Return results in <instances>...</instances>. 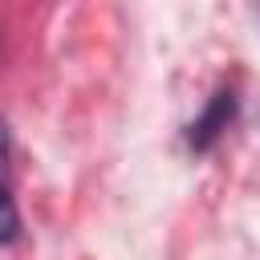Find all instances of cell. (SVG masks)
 Returning <instances> with one entry per match:
<instances>
[{
	"instance_id": "obj_1",
	"label": "cell",
	"mask_w": 260,
	"mask_h": 260,
	"mask_svg": "<svg viewBox=\"0 0 260 260\" xmlns=\"http://www.w3.org/2000/svg\"><path fill=\"white\" fill-rule=\"evenodd\" d=\"M232 114H236V98H232V93H215L211 106L191 122V146H195V150H207V146L228 130Z\"/></svg>"
},
{
	"instance_id": "obj_2",
	"label": "cell",
	"mask_w": 260,
	"mask_h": 260,
	"mask_svg": "<svg viewBox=\"0 0 260 260\" xmlns=\"http://www.w3.org/2000/svg\"><path fill=\"white\" fill-rule=\"evenodd\" d=\"M16 232H20V215H16L12 195H8V191H4V183H0V248H4V244H12V240H16Z\"/></svg>"
},
{
	"instance_id": "obj_3",
	"label": "cell",
	"mask_w": 260,
	"mask_h": 260,
	"mask_svg": "<svg viewBox=\"0 0 260 260\" xmlns=\"http://www.w3.org/2000/svg\"><path fill=\"white\" fill-rule=\"evenodd\" d=\"M4 154H8V126H4V118H0V167H4Z\"/></svg>"
}]
</instances>
